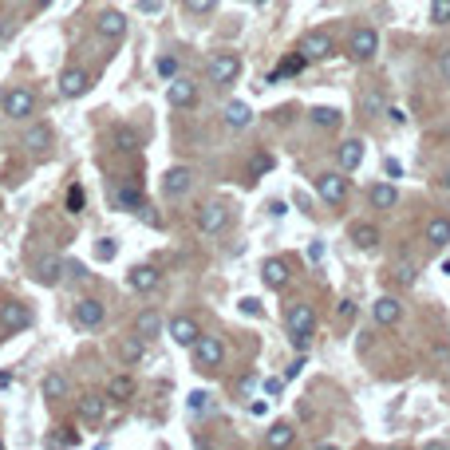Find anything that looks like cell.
Instances as JSON below:
<instances>
[{"label":"cell","instance_id":"obj_1","mask_svg":"<svg viewBox=\"0 0 450 450\" xmlns=\"http://www.w3.org/2000/svg\"><path fill=\"white\" fill-rule=\"evenodd\" d=\"M237 75H241V56H233V51L210 56V83L213 87H225V83H233Z\"/></svg>","mask_w":450,"mask_h":450},{"label":"cell","instance_id":"obj_2","mask_svg":"<svg viewBox=\"0 0 450 450\" xmlns=\"http://www.w3.org/2000/svg\"><path fill=\"white\" fill-rule=\"evenodd\" d=\"M0 103H4V115H8V119H28L32 111H36V91H28V87H12Z\"/></svg>","mask_w":450,"mask_h":450},{"label":"cell","instance_id":"obj_3","mask_svg":"<svg viewBox=\"0 0 450 450\" xmlns=\"http://www.w3.org/2000/svg\"><path fill=\"white\" fill-rule=\"evenodd\" d=\"M348 51H351V60L368 63L371 56L380 51V32H375V28H356V32H351V44H348Z\"/></svg>","mask_w":450,"mask_h":450},{"label":"cell","instance_id":"obj_4","mask_svg":"<svg viewBox=\"0 0 450 450\" xmlns=\"http://www.w3.org/2000/svg\"><path fill=\"white\" fill-rule=\"evenodd\" d=\"M285 324H289V336H312V328H316V312H312V304H289Z\"/></svg>","mask_w":450,"mask_h":450},{"label":"cell","instance_id":"obj_5","mask_svg":"<svg viewBox=\"0 0 450 450\" xmlns=\"http://www.w3.org/2000/svg\"><path fill=\"white\" fill-rule=\"evenodd\" d=\"M194 363L198 368H218L221 360H225V348H221L218 336H198V344H194Z\"/></svg>","mask_w":450,"mask_h":450},{"label":"cell","instance_id":"obj_6","mask_svg":"<svg viewBox=\"0 0 450 450\" xmlns=\"http://www.w3.org/2000/svg\"><path fill=\"white\" fill-rule=\"evenodd\" d=\"M225 221H230V210H225L221 201H206V206H198V230L201 233H221L225 230Z\"/></svg>","mask_w":450,"mask_h":450},{"label":"cell","instance_id":"obj_7","mask_svg":"<svg viewBox=\"0 0 450 450\" xmlns=\"http://www.w3.org/2000/svg\"><path fill=\"white\" fill-rule=\"evenodd\" d=\"M166 332H170V340L178 344V348H194V344H198V336H201V328H198V320H194V316H174V320L166 324Z\"/></svg>","mask_w":450,"mask_h":450},{"label":"cell","instance_id":"obj_8","mask_svg":"<svg viewBox=\"0 0 450 450\" xmlns=\"http://www.w3.org/2000/svg\"><path fill=\"white\" fill-rule=\"evenodd\" d=\"M190 186H194V174L186 170V166H174L170 174H166V178H162V194H166V198H186V194H190Z\"/></svg>","mask_w":450,"mask_h":450},{"label":"cell","instance_id":"obj_9","mask_svg":"<svg viewBox=\"0 0 450 450\" xmlns=\"http://www.w3.org/2000/svg\"><path fill=\"white\" fill-rule=\"evenodd\" d=\"M316 190H320V198L328 201V206H340V201L348 198V178H340V174H320V178H316Z\"/></svg>","mask_w":450,"mask_h":450},{"label":"cell","instance_id":"obj_10","mask_svg":"<svg viewBox=\"0 0 450 450\" xmlns=\"http://www.w3.org/2000/svg\"><path fill=\"white\" fill-rule=\"evenodd\" d=\"M0 324L8 332H20V328H28L32 324V312H28V304H20V300H8V304H0Z\"/></svg>","mask_w":450,"mask_h":450},{"label":"cell","instance_id":"obj_11","mask_svg":"<svg viewBox=\"0 0 450 450\" xmlns=\"http://www.w3.org/2000/svg\"><path fill=\"white\" fill-rule=\"evenodd\" d=\"M87 87H91V80H87V71H83V68H68L60 75V95H63V99H80Z\"/></svg>","mask_w":450,"mask_h":450},{"label":"cell","instance_id":"obj_12","mask_svg":"<svg viewBox=\"0 0 450 450\" xmlns=\"http://www.w3.org/2000/svg\"><path fill=\"white\" fill-rule=\"evenodd\" d=\"M300 51H304L308 60H328L336 48H332V36H328V32H308V36L300 40Z\"/></svg>","mask_w":450,"mask_h":450},{"label":"cell","instance_id":"obj_13","mask_svg":"<svg viewBox=\"0 0 450 450\" xmlns=\"http://www.w3.org/2000/svg\"><path fill=\"white\" fill-rule=\"evenodd\" d=\"M95 32H99L103 40H123L127 36V16L123 12H103L99 20H95Z\"/></svg>","mask_w":450,"mask_h":450},{"label":"cell","instance_id":"obj_14","mask_svg":"<svg viewBox=\"0 0 450 450\" xmlns=\"http://www.w3.org/2000/svg\"><path fill=\"white\" fill-rule=\"evenodd\" d=\"M103 316H107L103 300H80V304H75V324H80V328H99Z\"/></svg>","mask_w":450,"mask_h":450},{"label":"cell","instance_id":"obj_15","mask_svg":"<svg viewBox=\"0 0 450 450\" xmlns=\"http://www.w3.org/2000/svg\"><path fill=\"white\" fill-rule=\"evenodd\" d=\"M107 403H111V395H83L80 399V419L83 423H103L107 419Z\"/></svg>","mask_w":450,"mask_h":450},{"label":"cell","instance_id":"obj_16","mask_svg":"<svg viewBox=\"0 0 450 450\" xmlns=\"http://www.w3.org/2000/svg\"><path fill=\"white\" fill-rule=\"evenodd\" d=\"M63 277H68V261H60V257H44L36 265V280L40 285H60Z\"/></svg>","mask_w":450,"mask_h":450},{"label":"cell","instance_id":"obj_17","mask_svg":"<svg viewBox=\"0 0 450 450\" xmlns=\"http://www.w3.org/2000/svg\"><path fill=\"white\" fill-rule=\"evenodd\" d=\"M158 285H162V273L154 269V265H139V269H130V289L150 292V289H158Z\"/></svg>","mask_w":450,"mask_h":450},{"label":"cell","instance_id":"obj_18","mask_svg":"<svg viewBox=\"0 0 450 450\" xmlns=\"http://www.w3.org/2000/svg\"><path fill=\"white\" fill-rule=\"evenodd\" d=\"M166 99H170L174 107H194V103H198V87H194V83H186V80H170Z\"/></svg>","mask_w":450,"mask_h":450},{"label":"cell","instance_id":"obj_19","mask_svg":"<svg viewBox=\"0 0 450 450\" xmlns=\"http://www.w3.org/2000/svg\"><path fill=\"white\" fill-rule=\"evenodd\" d=\"M368 198H371L375 210H391V206H399V190H395L391 182H375V186L368 190Z\"/></svg>","mask_w":450,"mask_h":450},{"label":"cell","instance_id":"obj_20","mask_svg":"<svg viewBox=\"0 0 450 450\" xmlns=\"http://www.w3.org/2000/svg\"><path fill=\"white\" fill-rule=\"evenodd\" d=\"M261 280H265L269 289H285V285H289V265H285V261H265Z\"/></svg>","mask_w":450,"mask_h":450},{"label":"cell","instance_id":"obj_21","mask_svg":"<svg viewBox=\"0 0 450 450\" xmlns=\"http://www.w3.org/2000/svg\"><path fill=\"white\" fill-rule=\"evenodd\" d=\"M142 356H146V336H127V340L119 344V360L127 363V368L130 363H139Z\"/></svg>","mask_w":450,"mask_h":450},{"label":"cell","instance_id":"obj_22","mask_svg":"<svg viewBox=\"0 0 450 450\" xmlns=\"http://www.w3.org/2000/svg\"><path fill=\"white\" fill-rule=\"evenodd\" d=\"M427 241H430V249H446L450 245V218H430Z\"/></svg>","mask_w":450,"mask_h":450},{"label":"cell","instance_id":"obj_23","mask_svg":"<svg viewBox=\"0 0 450 450\" xmlns=\"http://www.w3.org/2000/svg\"><path fill=\"white\" fill-rule=\"evenodd\" d=\"M249 123H253V111L245 107L241 99H233L230 107H225V127H230V130H245Z\"/></svg>","mask_w":450,"mask_h":450},{"label":"cell","instance_id":"obj_24","mask_svg":"<svg viewBox=\"0 0 450 450\" xmlns=\"http://www.w3.org/2000/svg\"><path fill=\"white\" fill-rule=\"evenodd\" d=\"M24 146L32 150V154H48V146H51V127H32L28 135H24Z\"/></svg>","mask_w":450,"mask_h":450},{"label":"cell","instance_id":"obj_25","mask_svg":"<svg viewBox=\"0 0 450 450\" xmlns=\"http://www.w3.org/2000/svg\"><path fill=\"white\" fill-rule=\"evenodd\" d=\"M360 162H363V142L360 139L340 142V170H356Z\"/></svg>","mask_w":450,"mask_h":450},{"label":"cell","instance_id":"obj_26","mask_svg":"<svg viewBox=\"0 0 450 450\" xmlns=\"http://www.w3.org/2000/svg\"><path fill=\"white\" fill-rule=\"evenodd\" d=\"M399 316H403V304L395 296H380V300H375V320H380V324H395Z\"/></svg>","mask_w":450,"mask_h":450},{"label":"cell","instance_id":"obj_27","mask_svg":"<svg viewBox=\"0 0 450 450\" xmlns=\"http://www.w3.org/2000/svg\"><path fill=\"white\" fill-rule=\"evenodd\" d=\"M111 206H115V210H142V194L119 186V190H111Z\"/></svg>","mask_w":450,"mask_h":450},{"label":"cell","instance_id":"obj_28","mask_svg":"<svg viewBox=\"0 0 450 450\" xmlns=\"http://www.w3.org/2000/svg\"><path fill=\"white\" fill-rule=\"evenodd\" d=\"M351 241H356L360 249H375V245H380V230L368 225V221H360V225H351Z\"/></svg>","mask_w":450,"mask_h":450},{"label":"cell","instance_id":"obj_29","mask_svg":"<svg viewBox=\"0 0 450 450\" xmlns=\"http://www.w3.org/2000/svg\"><path fill=\"white\" fill-rule=\"evenodd\" d=\"M135 328H139V336H146V340L150 336H162V316L154 308H146L139 320H135Z\"/></svg>","mask_w":450,"mask_h":450},{"label":"cell","instance_id":"obj_30","mask_svg":"<svg viewBox=\"0 0 450 450\" xmlns=\"http://www.w3.org/2000/svg\"><path fill=\"white\" fill-rule=\"evenodd\" d=\"M115 150H123V154H135V150H139V130L119 127V130H115Z\"/></svg>","mask_w":450,"mask_h":450},{"label":"cell","instance_id":"obj_31","mask_svg":"<svg viewBox=\"0 0 450 450\" xmlns=\"http://www.w3.org/2000/svg\"><path fill=\"white\" fill-rule=\"evenodd\" d=\"M107 395L111 399H130V395H135V380H130V375H115V380L107 383Z\"/></svg>","mask_w":450,"mask_h":450},{"label":"cell","instance_id":"obj_32","mask_svg":"<svg viewBox=\"0 0 450 450\" xmlns=\"http://www.w3.org/2000/svg\"><path fill=\"white\" fill-rule=\"evenodd\" d=\"M308 119L316 123V127H340V119H344V115H340L336 107H312V115H308Z\"/></svg>","mask_w":450,"mask_h":450},{"label":"cell","instance_id":"obj_33","mask_svg":"<svg viewBox=\"0 0 450 450\" xmlns=\"http://www.w3.org/2000/svg\"><path fill=\"white\" fill-rule=\"evenodd\" d=\"M304 63H308V56H304V51H296V56H289V60H285V63H280V68H277V71H273V75H269V83H277L280 75H292V71H300V68H304Z\"/></svg>","mask_w":450,"mask_h":450},{"label":"cell","instance_id":"obj_34","mask_svg":"<svg viewBox=\"0 0 450 450\" xmlns=\"http://www.w3.org/2000/svg\"><path fill=\"white\" fill-rule=\"evenodd\" d=\"M44 395H48V399H63V395H68V380H63L60 371H51L48 380H44Z\"/></svg>","mask_w":450,"mask_h":450},{"label":"cell","instance_id":"obj_35","mask_svg":"<svg viewBox=\"0 0 450 450\" xmlns=\"http://www.w3.org/2000/svg\"><path fill=\"white\" fill-rule=\"evenodd\" d=\"M289 442H292V427H289V423H277V427L265 435V446H289Z\"/></svg>","mask_w":450,"mask_h":450},{"label":"cell","instance_id":"obj_36","mask_svg":"<svg viewBox=\"0 0 450 450\" xmlns=\"http://www.w3.org/2000/svg\"><path fill=\"white\" fill-rule=\"evenodd\" d=\"M83 206H87L83 186H71V190H68V213H83Z\"/></svg>","mask_w":450,"mask_h":450},{"label":"cell","instance_id":"obj_37","mask_svg":"<svg viewBox=\"0 0 450 450\" xmlns=\"http://www.w3.org/2000/svg\"><path fill=\"white\" fill-rule=\"evenodd\" d=\"M430 20L450 24V0H430Z\"/></svg>","mask_w":450,"mask_h":450},{"label":"cell","instance_id":"obj_38","mask_svg":"<svg viewBox=\"0 0 450 450\" xmlns=\"http://www.w3.org/2000/svg\"><path fill=\"white\" fill-rule=\"evenodd\" d=\"M273 170V158L269 154H253V162H249V174L253 178H261V174H269Z\"/></svg>","mask_w":450,"mask_h":450},{"label":"cell","instance_id":"obj_39","mask_svg":"<svg viewBox=\"0 0 450 450\" xmlns=\"http://www.w3.org/2000/svg\"><path fill=\"white\" fill-rule=\"evenodd\" d=\"M115 253H119V245H115V241H111V237H103L99 245H95V257H99V261H111V257H115Z\"/></svg>","mask_w":450,"mask_h":450},{"label":"cell","instance_id":"obj_40","mask_svg":"<svg viewBox=\"0 0 450 450\" xmlns=\"http://www.w3.org/2000/svg\"><path fill=\"white\" fill-rule=\"evenodd\" d=\"M395 280L399 285H415V265H395Z\"/></svg>","mask_w":450,"mask_h":450},{"label":"cell","instance_id":"obj_41","mask_svg":"<svg viewBox=\"0 0 450 450\" xmlns=\"http://www.w3.org/2000/svg\"><path fill=\"white\" fill-rule=\"evenodd\" d=\"M383 107H387V103H383V95H375V91H371L368 99H363V111H371V115H380Z\"/></svg>","mask_w":450,"mask_h":450},{"label":"cell","instance_id":"obj_42","mask_svg":"<svg viewBox=\"0 0 450 450\" xmlns=\"http://www.w3.org/2000/svg\"><path fill=\"white\" fill-rule=\"evenodd\" d=\"M383 115H387V119L395 123V127H403V123H407V111H403V107H391V103L383 107Z\"/></svg>","mask_w":450,"mask_h":450},{"label":"cell","instance_id":"obj_43","mask_svg":"<svg viewBox=\"0 0 450 450\" xmlns=\"http://www.w3.org/2000/svg\"><path fill=\"white\" fill-rule=\"evenodd\" d=\"M213 4H218V0H186V8L190 12H210Z\"/></svg>","mask_w":450,"mask_h":450},{"label":"cell","instance_id":"obj_44","mask_svg":"<svg viewBox=\"0 0 450 450\" xmlns=\"http://www.w3.org/2000/svg\"><path fill=\"white\" fill-rule=\"evenodd\" d=\"M158 71L166 75V80H174V71H178V63H174L170 56H166V60H158Z\"/></svg>","mask_w":450,"mask_h":450},{"label":"cell","instance_id":"obj_45","mask_svg":"<svg viewBox=\"0 0 450 450\" xmlns=\"http://www.w3.org/2000/svg\"><path fill=\"white\" fill-rule=\"evenodd\" d=\"M439 75L450 83V51H442V56H439Z\"/></svg>","mask_w":450,"mask_h":450},{"label":"cell","instance_id":"obj_46","mask_svg":"<svg viewBox=\"0 0 450 450\" xmlns=\"http://www.w3.org/2000/svg\"><path fill=\"white\" fill-rule=\"evenodd\" d=\"M190 407L194 411H206V391H194V395H190Z\"/></svg>","mask_w":450,"mask_h":450},{"label":"cell","instance_id":"obj_47","mask_svg":"<svg viewBox=\"0 0 450 450\" xmlns=\"http://www.w3.org/2000/svg\"><path fill=\"white\" fill-rule=\"evenodd\" d=\"M383 170H387L391 178H399V174H403V166H399V162H395V158H387V162H383Z\"/></svg>","mask_w":450,"mask_h":450},{"label":"cell","instance_id":"obj_48","mask_svg":"<svg viewBox=\"0 0 450 450\" xmlns=\"http://www.w3.org/2000/svg\"><path fill=\"white\" fill-rule=\"evenodd\" d=\"M241 308H245V312H249V316H261V304H257V300H241Z\"/></svg>","mask_w":450,"mask_h":450},{"label":"cell","instance_id":"obj_49","mask_svg":"<svg viewBox=\"0 0 450 450\" xmlns=\"http://www.w3.org/2000/svg\"><path fill=\"white\" fill-rule=\"evenodd\" d=\"M340 316H344V320H351V316H356V304H351V300H340Z\"/></svg>","mask_w":450,"mask_h":450},{"label":"cell","instance_id":"obj_50","mask_svg":"<svg viewBox=\"0 0 450 450\" xmlns=\"http://www.w3.org/2000/svg\"><path fill=\"white\" fill-rule=\"evenodd\" d=\"M139 8H142V12H158L162 0H139Z\"/></svg>","mask_w":450,"mask_h":450},{"label":"cell","instance_id":"obj_51","mask_svg":"<svg viewBox=\"0 0 450 450\" xmlns=\"http://www.w3.org/2000/svg\"><path fill=\"white\" fill-rule=\"evenodd\" d=\"M68 277H83V265H80V261H68Z\"/></svg>","mask_w":450,"mask_h":450},{"label":"cell","instance_id":"obj_52","mask_svg":"<svg viewBox=\"0 0 450 450\" xmlns=\"http://www.w3.org/2000/svg\"><path fill=\"white\" fill-rule=\"evenodd\" d=\"M442 190H450V170H446V174H442Z\"/></svg>","mask_w":450,"mask_h":450},{"label":"cell","instance_id":"obj_53","mask_svg":"<svg viewBox=\"0 0 450 450\" xmlns=\"http://www.w3.org/2000/svg\"><path fill=\"white\" fill-rule=\"evenodd\" d=\"M0 446H4V442H0Z\"/></svg>","mask_w":450,"mask_h":450}]
</instances>
